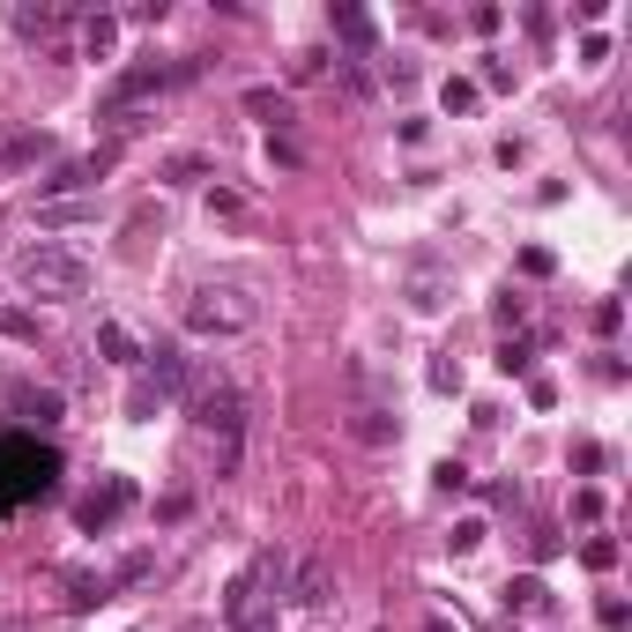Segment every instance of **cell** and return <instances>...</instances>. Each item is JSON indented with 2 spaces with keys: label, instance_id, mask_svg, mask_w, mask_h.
Listing matches in <instances>:
<instances>
[{
  "label": "cell",
  "instance_id": "1",
  "mask_svg": "<svg viewBox=\"0 0 632 632\" xmlns=\"http://www.w3.org/2000/svg\"><path fill=\"white\" fill-rule=\"evenodd\" d=\"M52 476H60V454H52V447L23 439V432L0 439V513L23 506V499H38V491H52Z\"/></svg>",
  "mask_w": 632,
  "mask_h": 632
},
{
  "label": "cell",
  "instance_id": "2",
  "mask_svg": "<svg viewBox=\"0 0 632 632\" xmlns=\"http://www.w3.org/2000/svg\"><path fill=\"white\" fill-rule=\"evenodd\" d=\"M283 581H291V558H283V550H253L246 573H239V581H231V595H223V625L268 618V603L283 595Z\"/></svg>",
  "mask_w": 632,
  "mask_h": 632
},
{
  "label": "cell",
  "instance_id": "3",
  "mask_svg": "<svg viewBox=\"0 0 632 632\" xmlns=\"http://www.w3.org/2000/svg\"><path fill=\"white\" fill-rule=\"evenodd\" d=\"M15 283L31 297H83L89 291V260L75 246H31L15 260Z\"/></svg>",
  "mask_w": 632,
  "mask_h": 632
},
{
  "label": "cell",
  "instance_id": "4",
  "mask_svg": "<svg viewBox=\"0 0 632 632\" xmlns=\"http://www.w3.org/2000/svg\"><path fill=\"white\" fill-rule=\"evenodd\" d=\"M186 328L194 336H246L253 328V297L239 283H202L186 297Z\"/></svg>",
  "mask_w": 632,
  "mask_h": 632
},
{
  "label": "cell",
  "instance_id": "5",
  "mask_svg": "<svg viewBox=\"0 0 632 632\" xmlns=\"http://www.w3.org/2000/svg\"><path fill=\"white\" fill-rule=\"evenodd\" d=\"M194 424H202V432H216V439H223V454H231V439H239V424H246L239 387H223V379H216V387H202V394H194Z\"/></svg>",
  "mask_w": 632,
  "mask_h": 632
},
{
  "label": "cell",
  "instance_id": "6",
  "mask_svg": "<svg viewBox=\"0 0 632 632\" xmlns=\"http://www.w3.org/2000/svg\"><path fill=\"white\" fill-rule=\"evenodd\" d=\"M112 165H120V149L105 142L97 157H75V165H60V171H52V179H45V194H83V186H97V179H105Z\"/></svg>",
  "mask_w": 632,
  "mask_h": 632
},
{
  "label": "cell",
  "instance_id": "7",
  "mask_svg": "<svg viewBox=\"0 0 632 632\" xmlns=\"http://www.w3.org/2000/svg\"><path fill=\"white\" fill-rule=\"evenodd\" d=\"M126 506H134V484H126V476H105V484L83 499V528H112Z\"/></svg>",
  "mask_w": 632,
  "mask_h": 632
},
{
  "label": "cell",
  "instance_id": "8",
  "mask_svg": "<svg viewBox=\"0 0 632 632\" xmlns=\"http://www.w3.org/2000/svg\"><path fill=\"white\" fill-rule=\"evenodd\" d=\"M45 157H52V134H45V126L0 134V179H8V171H23V165H45Z\"/></svg>",
  "mask_w": 632,
  "mask_h": 632
},
{
  "label": "cell",
  "instance_id": "9",
  "mask_svg": "<svg viewBox=\"0 0 632 632\" xmlns=\"http://www.w3.org/2000/svg\"><path fill=\"white\" fill-rule=\"evenodd\" d=\"M8 410H15V424H60V387H15Z\"/></svg>",
  "mask_w": 632,
  "mask_h": 632
},
{
  "label": "cell",
  "instance_id": "10",
  "mask_svg": "<svg viewBox=\"0 0 632 632\" xmlns=\"http://www.w3.org/2000/svg\"><path fill=\"white\" fill-rule=\"evenodd\" d=\"M8 23H15V38H38L45 45V38H60V31H68V8H31V0H23Z\"/></svg>",
  "mask_w": 632,
  "mask_h": 632
},
{
  "label": "cell",
  "instance_id": "11",
  "mask_svg": "<svg viewBox=\"0 0 632 632\" xmlns=\"http://www.w3.org/2000/svg\"><path fill=\"white\" fill-rule=\"evenodd\" d=\"M149 379H157V394H179V387H186V350L157 342V350H149Z\"/></svg>",
  "mask_w": 632,
  "mask_h": 632
},
{
  "label": "cell",
  "instance_id": "12",
  "mask_svg": "<svg viewBox=\"0 0 632 632\" xmlns=\"http://www.w3.org/2000/svg\"><path fill=\"white\" fill-rule=\"evenodd\" d=\"M506 610H521V618H544L550 610V588L536 573H521V581H506Z\"/></svg>",
  "mask_w": 632,
  "mask_h": 632
},
{
  "label": "cell",
  "instance_id": "13",
  "mask_svg": "<svg viewBox=\"0 0 632 632\" xmlns=\"http://www.w3.org/2000/svg\"><path fill=\"white\" fill-rule=\"evenodd\" d=\"M120 45V15H83V60H112Z\"/></svg>",
  "mask_w": 632,
  "mask_h": 632
},
{
  "label": "cell",
  "instance_id": "14",
  "mask_svg": "<svg viewBox=\"0 0 632 632\" xmlns=\"http://www.w3.org/2000/svg\"><path fill=\"white\" fill-rule=\"evenodd\" d=\"M291 595H297V610H320V603H328V566H320V558H313V566H297Z\"/></svg>",
  "mask_w": 632,
  "mask_h": 632
},
{
  "label": "cell",
  "instance_id": "15",
  "mask_svg": "<svg viewBox=\"0 0 632 632\" xmlns=\"http://www.w3.org/2000/svg\"><path fill=\"white\" fill-rule=\"evenodd\" d=\"M410 305H417V313H439V305H447V276H439V268H417V276H410Z\"/></svg>",
  "mask_w": 632,
  "mask_h": 632
},
{
  "label": "cell",
  "instance_id": "16",
  "mask_svg": "<svg viewBox=\"0 0 632 632\" xmlns=\"http://www.w3.org/2000/svg\"><path fill=\"white\" fill-rule=\"evenodd\" d=\"M246 112H260L268 126H291V97L283 89H246Z\"/></svg>",
  "mask_w": 632,
  "mask_h": 632
},
{
  "label": "cell",
  "instance_id": "17",
  "mask_svg": "<svg viewBox=\"0 0 632 632\" xmlns=\"http://www.w3.org/2000/svg\"><path fill=\"white\" fill-rule=\"evenodd\" d=\"M97 350H105L112 365H134V357H142V350H134V336H126L120 320H105V328H97Z\"/></svg>",
  "mask_w": 632,
  "mask_h": 632
},
{
  "label": "cell",
  "instance_id": "18",
  "mask_svg": "<svg viewBox=\"0 0 632 632\" xmlns=\"http://www.w3.org/2000/svg\"><path fill=\"white\" fill-rule=\"evenodd\" d=\"M105 595H112V581H105V573H68V603H105Z\"/></svg>",
  "mask_w": 632,
  "mask_h": 632
},
{
  "label": "cell",
  "instance_id": "19",
  "mask_svg": "<svg viewBox=\"0 0 632 632\" xmlns=\"http://www.w3.org/2000/svg\"><path fill=\"white\" fill-rule=\"evenodd\" d=\"M424 379H432V394H462V365H454V350H439Z\"/></svg>",
  "mask_w": 632,
  "mask_h": 632
},
{
  "label": "cell",
  "instance_id": "20",
  "mask_svg": "<svg viewBox=\"0 0 632 632\" xmlns=\"http://www.w3.org/2000/svg\"><path fill=\"white\" fill-rule=\"evenodd\" d=\"M394 432H402V424L387 417V410H365V417H357V439H365V447H387Z\"/></svg>",
  "mask_w": 632,
  "mask_h": 632
},
{
  "label": "cell",
  "instance_id": "21",
  "mask_svg": "<svg viewBox=\"0 0 632 632\" xmlns=\"http://www.w3.org/2000/svg\"><path fill=\"white\" fill-rule=\"evenodd\" d=\"M336 31L350 45H373V15H365V8H336Z\"/></svg>",
  "mask_w": 632,
  "mask_h": 632
},
{
  "label": "cell",
  "instance_id": "22",
  "mask_svg": "<svg viewBox=\"0 0 632 632\" xmlns=\"http://www.w3.org/2000/svg\"><path fill=\"white\" fill-rule=\"evenodd\" d=\"M157 402H165V394H157V379L142 373V379H134V394H126V417H149Z\"/></svg>",
  "mask_w": 632,
  "mask_h": 632
},
{
  "label": "cell",
  "instance_id": "23",
  "mask_svg": "<svg viewBox=\"0 0 632 632\" xmlns=\"http://www.w3.org/2000/svg\"><path fill=\"white\" fill-rule=\"evenodd\" d=\"M439 105H447V112H469V105H476V83L447 75V83H439Z\"/></svg>",
  "mask_w": 632,
  "mask_h": 632
},
{
  "label": "cell",
  "instance_id": "24",
  "mask_svg": "<svg viewBox=\"0 0 632 632\" xmlns=\"http://www.w3.org/2000/svg\"><path fill=\"white\" fill-rule=\"evenodd\" d=\"M491 320H499V328H521V320H528V297H521V291H506L499 305H491Z\"/></svg>",
  "mask_w": 632,
  "mask_h": 632
},
{
  "label": "cell",
  "instance_id": "25",
  "mask_svg": "<svg viewBox=\"0 0 632 632\" xmlns=\"http://www.w3.org/2000/svg\"><path fill=\"white\" fill-rule=\"evenodd\" d=\"M0 336H15V342H38V320H31V313H0Z\"/></svg>",
  "mask_w": 632,
  "mask_h": 632
},
{
  "label": "cell",
  "instance_id": "26",
  "mask_svg": "<svg viewBox=\"0 0 632 632\" xmlns=\"http://www.w3.org/2000/svg\"><path fill=\"white\" fill-rule=\"evenodd\" d=\"M581 558H588L595 573H610V566H618V544H610V536H595V544H588V550H581Z\"/></svg>",
  "mask_w": 632,
  "mask_h": 632
},
{
  "label": "cell",
  "instance_id": "27",
  "mask_svg": "<svg viewBox=\"0 0 632 632\" xmlns=\"http://www.w3.org/2000/svg\"><path fill=\"white\" fill-rule=\"evenodd\" d=\"M499 373H528V342H499Z\"/></svg>",
  "mask_w": 632,
  "mask_h": 632
},
{
  "label": "cell",
  "instance_id": "28",
  "mask_svg": "<svg viewBox=\"0 0 632 632\" xmlns=\"http://www.w3.org/2000/svg\"><path fill=\"white\" fill-rule=\"evenodd\" d=\"M432 476H439V491H469V469L462 462H439Z\"/></svg>",
  "mask_w": 632,
  "mask_h": 632
},
{
  "label": "cell",
  "instance_id": "29",
  "mask_svg": "<svg viewBox=\"0 0 632 632\" xmlns=\"http://www.w3.org/2000/svg\"><path fill=\"white\" fill-rule=\"evenodd\" d=\"M231 632H276V610L268 618H246V625H231Z\"/></svg>",
  "mask_w": 632,
  "mask_h": 632
},
{
  "label": "cell",
  "instance_id": "30",
  "mask_svg": "<svg viewBox=\"0 0 632 632\" xmlns=\"http://www.w3.org/2000/svg\"><path fill=\"white\" fill-rule=\"evenodd\" d=\"M424 632H454V625H447V618H424Z\"/></svg>",
  "mask_w": 632,
  "mask_h": 632
}]
</instances>
